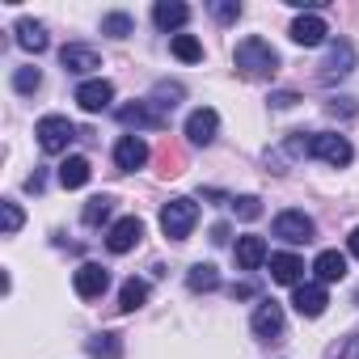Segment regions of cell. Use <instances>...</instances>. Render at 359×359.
I'll use <instances>...</instances> for the list:
<instances>
[{
	"instance_id": "cell-1",
	"label": "cell",
	"mask_w": 359,
	"mask_h": 359,
	"mask_svg": "<svg viewBox=\"0 0 359 359\" xmlns=\"http://www.w3.org/2000/svg\"><path fill=\"white\" fill-rule=\"evenodd\" d=\"M233 64L250 81H271L279 72V55H275V47L266 39H241L237 51H233Z\"/></svg>"
},
{
	"instance_id": "cell-2",
	"label": "cell",
	"mask_w": 359,
	"mask_h": 359,
	"mask_svg": "<svg viewBox=\"0 0 359 359\" xmlns=\"http://www.w3.org/2000/svg\"><path fill=\"white\" fill-rule=\"evenodd\" d=\"M195 224H199V203L195 199H169L161 208V233L169 241H187L195 233Z\"/></svg>"
},
{
	"instance_id": "cell-3",
	"label": "cell",
	"mask_w": 359,
	"mask_h": 359,
	"mask_svg": "<svg viewBox=\"0 0 359 359\" xmlns=\"http://www.w3.org/2000/svg\"><path fill=\"white\" fill-rule=\"evenodd\" d=\"M34 135H39V148L55 156V152H64V148H68V144H72V140H76L81 131H76V127H72V123H68L64 114H47V118H39Z\"/></svg>"
},
{
	"instance_id": "cell-4",
	"label": "cell",
	"mask_w": 359,
	"mask_h": 359,
	"mask_svg": "<svg viewBox=\"0 0 359 359\" xmlns=\"http://www.w3.org/2000/svg\"><path fill=\"white\" fill-rule=\"evenodd\" d=\"M313 156L325 161V165H334V169H342V165L355 161V148H351V140L338 135V131H317V135H313Z\"/></svg>"
},
{
	"instance_id": "cell-5",
	"label": "cell",
	"mask_w": 359,
	"mask_h": 359,
	"mask_svg": "<svg viewBox=\"0 0 359 359\" xmlns=\"http://www.w3.org/2000/svg\"><path fill=\"white\" fill-rule=\"evenodd\" d=\"M355 72V47L346 43V39H338V43H330V55H325V64H321V85H334V81H346Z\"/></svg>"
},
{
	"instance_id": "cell-6",
	"label": "cell",
	"mask_w": 359,
	"mask_h": 359,
	"mask_svg": "<svg viewBox=\"0 0 359 359\" xmlns=\"http://www.w3.org/2000/svg\"><path fill=\"white\" fill-rule=\"evenodd\" d=\"M271 233H275L279 241H287V245H304V241H313L317 224H313L304 212H279L275 224H271Z\"/></svg>"
},
{
	"instance_id": "cell-7",
	"label": "cell",
	"mask_w": 359,
	"mask_h": 359,
	"mask_svg": "<svg viewBox=\"0 0 359 359\" xmlns=\"http://www.w3.org/2000/svg\"><path fill=\"white\" fill-rule=\"evenodd\" d=\"M118 123L135 127V131H161L169 123V114H161L152 102H127V106H118Z\"/></svg>"
},
{
	"instance_id": "cell-8",
	"label": "cell",
	"mask_w": 359,
	"mask_h": 359,
	"mask_svg": "<svg viewBox=\"0 0 359 359\" xmlns=\"http://www.w3.org/2000/svg\"><path fill=\"white\" fill-rule=\"evenodd\" d=\"M140 241H144V220H140V216H123V220H114L110 233H106V250H110V254H131Z\"/></svg>"
},
{
	"instance_id": "cell-9",
	"label": "cell",
	"mask_w": 359,
	"mask_h": 359,
	"mask_svg": "<svg viewBox=\"0 0 359 359\" xmlns=\"http://www.w3.org/2000/svg\"><path fill=\"white\" fill-rule=\"evenodd\" d=\"M216 135H220V114H216L212 106L191 110V118H187V140H191L195 148H208V144H216Z\"/></svg>"
},
{
	"instance_id": "cell-10",
	"label": "cell",
	"mask_w": 359,
	"mask_h": 359,
	"mask_svg": "<svg viewBox=\"0 0 359 359\" xmlns=\"http://www.w3.org/2000/svg\"><path fill=\"white\" fill-rule=\"evenodd\" d=\"M110 102H114V85H110V81L93 76V81H81V85H76V106H81L85 114H97V110H106Z\"/></svg>"
},
{
	"instance_id": "cell-11",
	"label": "cell",
	"mask_w": 359,
	"mask_h": 359,
	"mask_svg": "<svg viewBox=\"0 0 359 359\" xmlns=\"http://www.w3.org/2000/svg\"><path fill=\"white\" fill-rule=\"evenodd\" d=\"M72 287H76L81 300H97V296L110 287V271H106L102 262H85V266L72 275Z\"/></svg>"
},
{
	"instance_id": "cell-12",
	"label": "cell",
	"mask_w": 359,
	"mask_h": 359,
	"mask_svg": "<svg viewBox=\"0 0 359 359\" xmlns=\"http://www.w3.org/2000/svg\"><path fill=\"white\" fill-rule=\"evenodd\" d=\"M250 330H254L258 338L275 342V338L283 334V309H279L275 300H258V309H254V321H250Z\"/></svg>"
},
{
	"instance_id": "cell-13",
	"label": "cell",
	"mask_w": 359,
	"mask_h": 359,
	"mask_svg": "<svg viewBox=\"0 0 359 359\" xmlns=\"http://www.w3.org/2000/svg\"><path fill=\"white\" fill-rule=\"evenodd\" d=\"M287 34H292V43H296V47H321V43H325V34H330V26H325L317 13H300V18L292 22V30H287Z\"/></svg>"
},
{
	"instance_id": "cell-14",
	"label": "cell",
	"mask_w": 359,
	"mask_h": 359,
	"mask_svg": "<svg viewBox=\"0 0 359 359\" xmlns=\"http://www.w3.org/2000/svg\"><path fill=\"white\" fill-rule=\"evenodd\" d=\"M60 64H64V72L89 76L93 68H102V55H97L93 47H85V43H68V47L60 51Z\"/></svg>"
},
{
	"instance_id": "cell-15",
	"label": "cell",
	"mask_w": 359,
	"mask_h": 359,
	"mask_svg": "<svg viewBox=\"0 0 359 359\" xmlns=\"http://www.w3.org/2000/svg\"><path fill=\"white\" fill-rule=\"evenodd\" d=\"M114 165H118L123 173L144 169V165H148V144H144L140 135H123V140L114 144Z\"/></svg>"
},
{
	"instance_id": "cell-16",
	"label": "cell",
	"mask_w": 359,
	"mask_h": 359,
	"mask_svg": "<svg viewBox=\"0 0 359 359\" xmlns=\"http://www.w3.org/2000/svg\"><path fill=\"white\" fill-rule=\"evenodd\" d=\"M292 304H296V313H300V317H321V313H325V304H330L325 283H300V287L292 292Z\"/></svg>"
},
{
	"instance_id": "cell-17",
	"label": "cell",
	"mask_w": 359,
	"mask_h": 359,
	"mask_svg": "<svg viewBox=\"0 0 359 359\" xmlns=\"http://www.w3.org/2000/svg\"><path fill=\"white\" fill-rule=\"evenodd\" d=\"M233 254H237V266H241V271H258V266L271 258L266 241H262V237H254V233H245V237L237 241V250H233Z\"/></svg>"
},
{
	"instance_id": "cell-18",
	"label": "cell",
	"mask_w": 359,
	"mask_h": 359,
	"mask_svg": "<svg viewBox=\"0 0 359 359\" xmlns=\"http://www.w3.org/2000/svg\"><path fill=\"white\" fill-rule=\"evenodd\" d=\"M313 275H317V283H338V279H346V254L321 250V254L313 258Z\"/></svg>"
},
{
	"instance_id": "cell-19",
	"label": "cell",
	"mask_w": 359,
	"mask_h": 359,
	"mask_svg": "<svg viewBox=\"0 0 359 359\" xmlns=\"http://www.w3.org/2000/svg\"><path fill=\"white\" fill-rule=\"evenodd\" d=\"M271 279L275 283H287V287H300L304 258H296V254H271Z\"/></svg>"
},
{
	"instance_id": "cell-20",
	"label": "cell",
	"mask_w": 359,
	"mask_h": 359,
	"mask_svg": "<svg viewBox=\"0 0 359 359\" xmlns=\"http://www.w3.org/2000/svg\"><path fill=\"white\" fill-rule=\"evenodd\" d=\"M152 22H156V30H182L191 22V9L182 5V0H161V5L152 9Z\"/></svg>"
},
{
	"instance_id": "cell-21",
	"label": "cell",
	"mask_w": 359,
	"mask_h": 359,
	"mask_svg": "<svg viewBox=\"0 0 359 359\" xmlns=\"http://www.w3.org/2000/svg\"><path fill=\"white\" fill-rule=\"evenodd\" d=\"M89 177H93V169H89L85 156H68V161L60 165V187H64V191H81Z\"/></svg>"
},
{
	"instance_id": "cell-22",
	"label": "cell",
	"mask_w": 359,
	"mask_h": 359,
	"mask_svg": "<svg viewBox=\"0 0 359 359\" xmlns=\"http://www.w3.org/2000/svg\"><path fill=\"white\" fill-rule=\"evenodd\" d=\"M13 34H18V47H22V51H34V55L47 51V43H51L47 30H43L39 22H30V18H22V22L13 26Z\"/></svg>"
},
{
	"instance_id": "cell-23",
	"label": "cell",
	"mask_w": 359,
	"mask_h": 359,
	"mask_svg": "<svg viewBox=\"0 0 359 359\" xmlns=\"http://www.w3.org/2000/svg\"><path fill=\"white\" fill-rule=\"evenodd\" d=\"M187 287H191V292H216V287H220V271H216L212 262H195V266L187 271Z\"/></svg>"
},
{
	"instance_id": "cell-24",
	"label": "cell",
	"mask_w": 359,
	"mask_h": 359,
	"mask_svg": "<svg viewBox=\"0 0 359 359\" xmlns=\"http://www.w3.org/2000/svg\"><path fill=\"white\" fill-rule=\"evenodd\" d=\"M85 351H89V359H123V338L118 334H93Z\"/></svg>"
},
{
	"instance_id": "cell-25",
	"label": "cell",
	"mask_w": 359,
	"mask_h": 359,
	"mask_svg": "<svg viewBox=\"0 0 359 359\" xmlns=\"http://www.w3.org/2000/svg\"><path fill=\"white\" fill-rule=\"evenodd\" d=\"M110 212H114V199H110V195H93V199L85 203L81 220H85L89 229H97V224H106V220H110Z\"/></svg>"
},
{
	"instance_id": "cell-26",
	"label": "cell",
	"mask_w": 359,
	"mask_h": 359,
	"mask_svg": "<svg viewBox=\"0 0 359 359\" xmlns=\"http://www.w3.org/2000/svg\"><path fill=\"white\" fill-rule=\"evenodd\" d=\"M144 300H148V283L144 279H127L123 292H118V309L123 313H135V309H144Z\"/></svg>"
},
{
	"instance_id": "cell-27",
	"label": "cell",
	"mask_w": 359,
	"mask_h": 359,
	"mask_svg": "<svg viewBox=\"0 0 359 359\" xmlns=\"http://www.w3.org/2000/svg\"><path fill=\"white\" fill-rule=\"evenodd\" d=\"M169 47H173V55L182 60V64H199V60H203V43H199L195 34H173Z\"/></svg>"
},
{
	"instance_id": "cell-28",
	"label": "cell",
	"mask_w": 359,
	"mask_h": 359,
	"mask_svg": "<svg viewBox=\"0 0 359 359\" xmlns=\"http://www.w3.org/2000/svg\"><path fill=\"white\" fill-rule=\"evenodd\" d=\"M182 93H187V89L177 85V81H173V85H169V81H161V85L152 89V106H156V110L165 114V110H173L177 102H182Z\"/></svg>"
},
{
	"instance_id": "cell-29",
	"label": "cell",
	"mask_w": 359,
	"mask_h": 359,
	"mask_svg": "<svg viewBox=\"0 0 359 359\" xmlns=\"http://www.w3.org/2000/svg\"><path fill=\"white\" fill-rule=\"evenodd\" d=\"M131 30H135V22L127 13H106L102 18V34H110V39H127Z\"/></svg>"
},
{
	"instance_id": "cell-30",
	"label": "cell",
	"mask_w": 359,
	"mask_h": 359,
	"mask_svg": "<svg viewBox=\"0 0 359 359\" xmlns=\"http://www.w3.org/2000/svg\"><path fill=\"white\" fill-rule=\"evenodd\" d=\"M39 85H43V72L39 68H13V89L18 93H39Z\"/></svg>"
},
{
	"instance_id": "cell-31",
	"label": "cell",
	"mask_w": 359,
	"mask_h": 359,
	"mask_svg": "<svg viewBox=\"0 0 359 359\" xmlns=\"http://www.w3.org/2000/svg\"><path fill=\"white\" fill-rule=\"evenodd\" d=\"M233 212H237L241 220H258V216H262V199H258V195H241V199H233Z\"/></svg>"
},
{
	"instance_id": "cell-32",
	"label": "cell",
	"mask_w": 359,
	"mask_h": 359,
	"mask_svg": "<svg viewBox=\"0 0 359 359\" xmlns=\"http://www.w3.org/2000/svg\"><path fill=\"white\" fill-rule=\"evenodd\" d=\"M0 212H5V233L13 237V233L22 229V220H26V216H22V208H18L13 199H5V203H0Z\"/></svg>"
},
{
	"instance_id": "cell-33",
	"label": "cell",
	"mask_w": 359,
	"mask_h": 359,
	"mask_svg": "<svg viewBox=\"0 0 359 359\" xmlns=\"http://www.w3.org/2000/svg\"><path fill=\"white\" fill-rule=\"evenodd\" d=\"M212 13H216V22L233 26V22L241 18V5H233V0H216V5H212Z\"/></svg>"
},
{
	"instance_id": "cell-34",
	"label": "cell",
	"mask_w": 359,
	"mask_h": 359,
	"mask_svg": "<svg viewBox=\"0 0 359 359\" xmlns=\"http://www.w3.org/2000/svg\"><path fill=\"white\" fill-rule=\"evenodd\" d=\"M296 102H300V93H292V89L271 93V106H275V110H287V106H296Z\"/></svg>"
},
{
	"instance_id": "cell-35",
	"label": "cell",
	"mask_w": 359,
	"mask_h": 359,
	"mask_svg": "<svg viewBox=\"0 0 359 359\" xmlns=\"http://www.w3.org/2000/svg\"><path fill=\"white\" fill-rule=\"evenodd\" d=\"M338 359H359V334H351V338L342 342V351H338Z\"/></svg>"
},
{
	"instance_id": "cell-36",
	"label": "cell",
	"mask_w": 359,
	"mask_h": 359,
	"mask_svg": "<svg viewBox=\"0 0 359 359\" xmlns=\"http://www.w3.org/2000/svg\"><path fill=\"white\" fill-rule=\"evenodd\" d=\"M330 114H342V118H351V114H355L351 97H338V102H330Z\"/></svg>"
},
{
	"instance_id": "cell-37",
	"label": "cell",
	"mask_w": 359,
	"mask_h": 359,
	"mask_svg": "<svg viewBox=\"0 0 359 359\" xmlns=\"http://www.w3.org/2000/svg\"><path fill=\"white\" fill-rule=\"evenodd\" d=\"M258 296V283H233V300H250Z\"/></svg>"
},
{
	"instance_id": "cell-38",
	"label": "cell",
	"mask_w": 359,
	"mask_h": 359,
	"mask_svg": "<svg viewBox=\"0 0 359 359\" xmlns=\"http://www.w3.org/2000/svg\"><path fill=\"white\" fill-rule=\"evenodd\" d=\"M212 241L224 245V241H229V224H216V229H212Z\"/></svg>"
},
{
	"instance_id": "cell-39",
	"label": "cell",
	"mask_w": 359,
	"mask_h": 359,
	"mask_svg": "<svg viewBox=\"0 0 359 359\" xmlns=\"http://www.w3.org/2000/svg\"><path fill=\"white\" fill-rule=\"evenodd\" d=\"M346 250H351V258H359V229H355V233L346 237Z\"/></svg>"
}]
</instances>
